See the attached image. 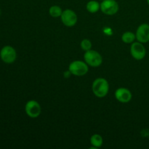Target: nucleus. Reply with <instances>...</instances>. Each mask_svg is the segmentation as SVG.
I'll list each match as a JSON object with an SVG mask.
<instances>
[{
  "instance_id": "obj_1",
  "label": "nucleus",
  "mask_w": 149,
  "mask_h": 149,
  "mask_svg": "<svg viewBox=\"0 0 149 149\" xmlns=\"http://www.w3.org/2000/svg\"><path fill=\"white\" fill-rule=\"evenodd\" d=\"M92 90L96 97L103 98L106 97L109 91V84L104 78H97L93 81Z\"/></svg>"
},
{
  "instance_id": "obj_2",
  "label": "nucleus",
  "mask_w": 149,
  "mask_h": 149,
  "mask_svg": "<svg viewBox=\"0 0 149 149\" xmlns=\"http://www.w3.org/2000/svg\"><path fill=\"white\" fill-rule=\"evenodd\" d=\"M68 70L72 75L77 77H82L86 75L89 71L88 65L86 63L85 61H74L70 63Z\"/></svg>"
},
{
  "instance_id": "obj_3",
  "label": "nucleus",
  "mask_w": 149,
  "mask_h": 149,
  "mask_svg": "<svg viewBox=\"0 0 149 149\" xmlns=\"http://www.w3.org/2000/svg\"><path fill=\"white\" fill-rule=\"evenodd\" d=\"M84 59L86 63L91 67H99L103 63V58L98 52L93 49L85 52L84 55Z\"/></svg>"
},
{
  "instance_id": "obj_4",
  "label": "nucleus",
  "mask_w": 149,
  "mask_h": 149,
  "mask_svg": "<svg viewBox=\"0 0 149 149\" xmlns=\"http://www.w3.org/2000/svg\"><path fill=\"white\" fill-rule=\"evenodd\" d=\"M0 58L4 63H13L17 58L15 49L10 45L3 47L0 50Z\"/></svg>"
},
{
  "instance_id": "obj_5",
  "label": "nucleus",
  "mask_w": 149,
  "mask_h": 149,
  "mask_svg": "<svg viewBox=\"0 0 149 149\" xmlns=\"http://www.w3.org/2000/svg\"><path fill=\"white\" fill-rule=\"evenodd\" d=\"M25 111L28 116L35 119L40 116L41 112H42V108H41L40 104L36 100H31L26 103Z\"/></svg>"
},
{
  "instance_id": "obj_6",
  "label": "nucleus",
  "mask_w": 149,
  "mask_h": 149,
  "mask_svg": "<svg viewBox=\"0 0 149 149\" xmlns=\"http://www.w3.org/2000/svg\"><path fill=\"white\" fill-rule=\"evenodd\" d=\"M119 9V4L116 0H103L100 3V10L106 15H113Z\"/></svg>"
},
{
  "instance_id": "obj_7",
  "label": "nucleus",
  "mask_w": 149,
  "mask_h": 149,
  "mask_svg": "<svg viewBox=\"0 0 149 149\" xmlns=\"http://www.w3.org/2000/svg\"><path fill=\"white\" fill-rule=\"evenodd\" d=\"M130 53L134 59L141 61L146 55V49L143 43L140 42H134L131 44Z\"/></svg>"
},
{
  "instance_id": "obj_8",
  "label": "nucleus",
  "mask_w": 149,
  "mask_h": 149,
  "mask_svg": "<svg viewBox=\"0 0 149 149\" xmlns=\"http://www.w3.org/2000/svg\"><path fill=\"white\" fill-rule=\"evenodd\" d=\"M61 19L62 23H63L64 26L67 27H73L75 26L77 23V15L75 12L70 9H66V10L63 11L62 15L61 16Z\"/></svg>"
},
{
  "instance_id": "obj_9",
  "label": "nucleus",
  "mask_w": 149,
  "mask_h": 149,
  "mask_svg": "<svg viewBox=\"0 0 149 149\" xmlns=\"http://www.w3.org/2000/svg\"><path fill=\"white\" fill-rule=\"evenodd\" d=\"M136 39L138 42L143 44L147 43L149 42V24L143 23L140 25L136 31Z\"/></svg>"
},
{
  "instance_id": "obj_10",
  "label": "nucleus",
  "mask_w": 149,
  "mask_h": 149,
  "mask_svg": "<svg viewBox=\"0 0 149 149\" xmlns=\"http://www.w3.org/2000/svg\"><path fill=\"white\" fill-rule=\"evenodd\" d=\"M115 97L119 102L122 103H127L132 100V93L128 89L120 87L115 92Z\"/></svg>"
},
{
  "instance_id": "obj_11",
  "label": "nucleus",
  "mask_w": 149,
  "mask_h": 149,
  "mask_svg": "<svg viewBox=\"0 0 149 149\" xmlns=\"http://www.w3.org/2000/svg\"><path fill=\"white\" fill-rule=\"evenodd\" d=\"M90 143L93 146V148H100L103 146V139L100 135L95 134L90 138Z\"/></svg>"
},
{
  "instance_id": "obj_12",
  "label": "nucleus",
  "mask_w": 149,
  "mask_h": 149,
  "mask_svg": "<svg viewBox=\"0 0 149 149\" xmlns=\"http://www.w3.org/2000/svg\"><path fill=\"white\" fill-rule=\"evenodd\" d=\"M87 10L90 13H95L100 10V4L95 0H91L88 1L86 5Z\"/></svg>"
},
{
  "instance_id": "obj_13",
  "label": "nucleus",
  "mask_w": 149,
  "mask_h": 149,
  "mask_svg": "<svg viewBox=\"0 0 149 149\" xmlns=\"http://www.w3.org/2000/svg\"><path fill=\"white\" fill-rule=\"evenodd\" d=\"M136 39V36L132 31H126L122 34V40L125 44H132Z\"/></svg>"
},
{
  "instance_id": "obj_14",
  "label": "nucleus",
  "mask_w": 149,
  "mask_h": 149,
  "mask_svg": "<svg viewBox=\"0 0 149 149\" xmlns=\"http://www.w3.org/2000/svg\"><path fill=\"white\" fill-rule=\"evenodd\" d=\"M62 13L63 10L58 5H53L49 9V14L52 17H61Z\"/></svg>"
},
{
  "instance_id": "obj_15",
  "label": "nucleus",
  "mask_w": 149,
  "mask_h": 149,
  "mask_svg": "<svg viewBox=\"0 0 149 149\" xmlns=\"http://www.w3.org/2000/svg\"><path fill=\"white\" fill-rule=\"evenodd\" d=\"M80 46H81V48L84 52H87V51L92 49L93 44H92L91 41L89 40V39H84L80 43Z\"/></svg>"
},
{
  "instance_id": "obj_16",
  "label": "nucleus",
  "mask_w": 149,
  "mask_h": 149,
  "mask_svg": "<svg viewBox=\"0 0 149 149\" xmlns=\"http://www.w3.org/2000/svg\"><path fill=\"white\" fill-rule=\"evenodd\" d=\"M71 73L70 72V71L68 70V71H65V72H64L63 75H64V77H65V78H68V77H70V75H71Z\"/></svg>"
},
{
  "instance_id": "obj_17",
  "label": "nucleus",
  "mask_w": 149,
  "mask_h": 149,
  "mask_svg": "<svg viewBox=\"0 0 149 149\" xmlns=\"http://www.w3.org/2000/svg\"><path fill=\"white\" fill-rule=\"evenodd\" d=\"M146 1H147V4H148L149 5V0H146Z\"/></svg>"
},
{
  "instance_id": "obj_18",
  "label": "nucleus",
  "mask_w": 149,
  "mask_h": 149,
  "mask_svg": "<svg viewBox=\"0 0 149 149\" xmlns=\"http://www.w3.org/2000/svg\"><path fill=\"white\" fill-rule=\"evenodd\" d=\"M0 17H1V10H0Z\"/></svg>"
},
{
  "instance_id": "obj_19",
  "label": "nucleus",
  "mask_w": 149,
  "mask_h": 149,
  "mask_svg": "<svg viewBox=\"0 0 149 149\" xmlns=\"http://www.w3.org/2000/svg\"><path fill=\"white\" fill-rule=\"evenodd\" d=\"M100 1H103V0H100Z\"/></svg>"
}]
</instances>
